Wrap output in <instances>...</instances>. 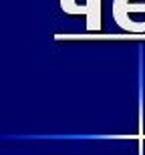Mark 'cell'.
<instances>
[{
	"label": "cell",
	"mask_w": 145,
	"mask_h": 155,
	"mask_svg": "<svg viewBox=\"0 0 145 155\" xmlns=\"http://www.w3.org/2000/svg\"><path fill=\"white\" fill-rule=\"evenodd\" d=\"M139 16H145V0H113V18L123 30L131 35L145 32Z\"/></svg>",
	"instance_id": "1"
},
{
	"label": "cell",
	"mask_w": 145,
	"mask_h": 155,
	"mask_svg": "<svg viewBox=\"0 0 145 155\" xmlns=\"http://www.w3.org/2000/svg\"><path fill=\"white\" fill-rule=\"evenodd\" d=\"M61 8L67 14H83L87 18V30L101 28V0H87V4H77V0H61Z\"/></svg>",
	"instance_id": "2"
}]
</instances>
